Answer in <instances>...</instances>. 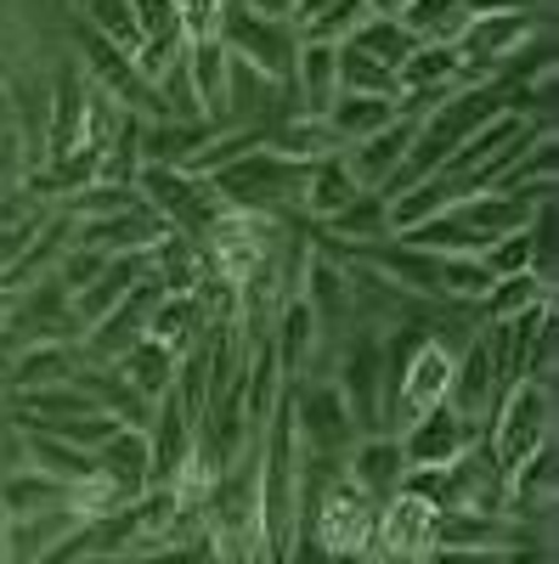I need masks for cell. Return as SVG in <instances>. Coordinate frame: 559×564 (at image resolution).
Returning <instances> with one entry per match:
<instances>
[{
    "label": "cell",
    "instance_id": "obj_41",
    "mask_svg": "<svg viewBox=\"0 0 559 564\" xmlns=\"http://www.w3.org/2000/svg\"><path fill=\"white\" fill-rule=\"evenodd\" d=\"M186 57V40L181 34H142L130 45V68H136V79H142L148 90H159V79L175 68Z\"/></svg>",
    "mask_w": 559,
    "mask_h": 564
},
{
    "label": "cell",
    "instance_id": "obj_44",
    "mask_svg": "<svg viewBox=\"0 0 559 564\" xmlns=\"http://www.w3.org/2000/svg\"><path fill=\"white\" fill-rule=\"evenodd\" d=\"M68 508L79 513V520H114V513H119V508H130V502L114 491V480L85 475V480H74V486H68Z\"/></svg>",
    "mask_w": 559,
    "mask_h": 564
},
{
    "label": "cell",
    "instance_id": "obj_24",
    "mask_svg": "<svg viewBox=\"0 0 559 564\" xmlns=\"http://www.w3.org/2000/svg\"><path fill=\"white\" fill-rule=\"evenodd\" d=\"M97 475L114 480V491L125 502H136L148 486H153V457H148V430H119L97 446Z\"/></svg>",
    "mask_w": 559,
    "mask_h": 564
},
{
    "label": "cell",
    "instance_id": "obj_20",
    "mask_svg": "<svg viewBox=\"0 0 559 564\" xmlns=\"http://www.w3.org/2000/svg\"><path fill=\"white\" fill-rule=\"evenodd\" d=\"M85 367L79 356V339H34V345H18L12 361L0 367L7 372V390H45V384H68L74 372Z\"/></svg>",
    "mask_w": 559,
    "mask_h": 564
},
{
    "label": "cell",
    "instance_id": "obj_50",
    "mask_svg": "<svg viewBox=\"0 0 559 564\" xmlns=\"http://www.w3.org/2000/svg\"><path fill=\"white\" fill-rule=\"evenodd\" d=\"M542 0H463V18H503V12H537Z\"/></svg>",
    "mask_w": 559,
    "mask_h": 564
},
{
    "label": "cell",
    "instance_id": "obj_26",
    "mask_svg": "<svg viewBox=\"0 0 559 564\" xmlns=\"http://www.w3.org/2000/svg\"><path fill=\"white\" fill-rule=\"evenodd\" d=\"M362 193V181L351 175V164H345V153H329V159H316V164H305V193H300V215L311 220V226H329L351 198Z\"/></svg>",
    "mask_w": 559,
    "mask_h": 564
},
{
    "label": "cell",
    "instance_id": "obj_11",
    "mask_svg": "<svg viewBox=\"0 0 559 564\" xmlns=\"http://www.w3.org/2000/svg\"><path fill=\"white\" fill-rule=\"evenodd\" d=\"M436 525H441V508L401 486L396 497L379 502V520H373V553H385L390 564L430 558L436 553Z\"/></svg>",
    "mask_w": 559,
    "mask_h": 564
},
{
    "label": "cell",
    "instance_id": "obj_31",
    "mask_svg": "<svg viewBox=\"0 0 559 564\" xmlns=\"http://www.w3.org/2000/svg\"><path fill=\"white\" fill-rule=\"evenodd\" d=\"M209 135H215V124H204V119H153V124H142V164L181 170Z\"/></svg>",
    "mask_w": 559,
    "mask_h": 564
},
{
    "label": "cell",
    "instance_id": "obj_27",
    "mask_svg": "<svg viewBox=\"0 0 559 564\" xmlns=\"http://www.w3.org/2000/svg\"><path fill=\"white\" fill-rule=\"evenodd\" d=\"M316 238L362 249V243H385L390 238V215H385V193H356L329 226H316Z\"/></svg>",
    "mask_w": 559,
    "mask_h": 564
},
{
    "label": "cell",
    "instance_id": "obj_33",
    "mask_svg": "<svg viewBox=\"0 0 559 564\" xmlns=\"http://www.w3.org/2000/svg\"><path fill=\"white\" fill-rule=\"evenodd\" d=\"M45 508H68V486L40 475V468H18V475H0V513L23 520V513H45Z\"/></svg>",
    "mask_w": 559,
    "mask_h": 564
},
{
    "label": "cell",
    "instance_id": "obj_18",
    "mask_svg": "<svg viewBox=\"0 0 559 564\" xmlns=\"http://www.w3.org/2000/svg\"><path fill=\"white\" fill-rule=\"evenodd\" d=\"M289 102H294V113H311V119H322L340 102V45H322V40L294 45Z\"/></svg>",
    "mask_w": 559,
    "mask_h": 564
},
{
    "label": "cell",
    "instance_id": "obj_46",
    "mask_svg": "<svg viewBox=\"0 0 559 564\" xmlns=\"http://www.w3.org/2000/svg\"><path fill=\"white\" fill-rule=\"evenodd\" d=\"M170 7H175V23H181L186 40H215L226 12H232V0H170Z\"/></svg>",
    "mask_w": 559,
    "mask_h": 564
},
{
    "label": "cell",
    "instance_id": "obj_39",
    "mask_svg": "<svg viewBox=\"0 0 559 564\" xmlns=\"http://www.w3.org/2000/svg\"><path fill=\"white\" fill-rule=\"evenodd\" d=\"M458 74H463L458 45H412V57L396 68V85L401 90H430V85H458Z\"/></svg>",
    "mask_w": 559,
    "mask_h": 564
},
{
    "label": "cell",
    "instance_id": "obj_5",
    "mask_svg": "<svg viewBox=\"0 0 559 564\" xmlns=\"http://www.w3.org/2000/svg\"><path fill=\"white\" fill-rule=\"evenodd\" d=\"M452 361H458V350H447L441 339H418L407 356H396L390 361V395H385V430L390 435H401L412 417H424V412H436L441 401H447V390H452Z\"/></svg>",
    "mask_w": 559,
    "mask_h": 564
},
{
    "label": "cell",
    "instance_id": "obj_48",
    "mask_svg": "<svg viewBox=\"0 0 559 564\" xmlns=\"http://www.w3.org/2000/svg\"><path fill=\"white\" fill-rule=\"evenodd\" d=\"M130 23H136V40H142V34H181L170 0H130Z\"/></svg>",
    "mask_w": 559,
    "mask_h": 564
},
{
    "label": "cell",
    "instance_id": "obj_49",
    "mask_svg": "<svg viewBox=\"0 0 559 564\" xmlns=\"http://www.w3.org/2000/svg\"><path fill=\"white\" fill-rule=\"evenodd\" d=\"M232 7L249 12V18H260V23H283V29L300 23V0H232Z\"/></svg>",
    "mask_w": 559,
    "mask_h": 564
},
{
    "label": "cell",
    "instance_id": "obj_6",
    "mask_svg": "<svg viewBox=\"0 0 559 564\" xmlns=\"http://www.w3.org/2000/svg\"><path fill=\"white\" fill-rule=\"evenodd\" d=\"M537 29H553V0H542L537 12H503V18H470L458 34V57H463V74L458 85H497L508 57L537 34Z\"/></svg>",
    "mask_w": 559,
    "mask_h": 564
},
{
    "label": "cell",
    "instance_id": "obj_3",
    "mask_svg": "<svg viewBox=\"0 0 559 564\" xmlns=\"http://www.w3.org/2000/svg\"><path fill=\"white\" fill-rule=\"evenodd\" d=\"M329 379H334L340 401L351 406V417H356V430H362V435L385 430L390 361H385V334H379V327H362V322L351 327V334L340 339V350H334Z\"/></svg>",
    "mask_w": 559,
    "mask_h": 564
},
{
    "label": "cell",
    "instance_id": "obj_34",
    "mask_svg": "<svg viewBox=\"0 0 559 564\" xmlns=\"http://www.w3.org/2000/svg\"><path fill=\"white\" fill-rule=\"evenodd\" d=\"M29 468H40V475H52L63 486L85 480V475H97V452H85V446H68L57 435H45V430H29Z\"/></svg>",
    "mask_w": 559,
    "mask_h": 564
},
{
    "label": "cell",
    "instance_id": "obj_45",
    "mask_svg": "<svg viewBox=\"0 0 559 564\" xmlns=\"http://www.w3.org/2000/svg\"><path fill=\"white\" fill-rule=\"evenodd\" d=\"M481 260L492 265V276H520V271H531V231H526V226L503 231V238H492V243L481 249Z\"/></svg>",
    "mask_w": 559,
    "mask_h": 564
},
{
    "label": "cell",
    "instance_id": "obj_16",
    "mask_svg": "<svg viewBox=\"0 0 559 564\" xmlns=\"http://www.w3.org/2000/svg\"><path fill=\"white\" fill-rule=\"evenodd\" d=\"M340 475L367 497V502H385L407 486V457H401V441L390 430H373V435H356V446L345 452V468Z\"/></svg>",
    "mask_w": 559,
    "mask_h": 564
},
{
    "label": "cell",
    "instance_id": "obj_28",
    "mask_svg": "<svg viewBox=\"0 0 559 564\" xmlns=\"http://www.w3.org/2000/svg\"><path fill=\"white\" fill-rule=\"evenodd\" d=\"M260 148L283 153V159H294V164H316V159L340 153V141L329 135V124L311 119V113H283V119L260 135Z\"/></svg>",
    "mask_w": 559,
    "mask_h": 564
},
{
    "label": "cell",
    "instance_id": "obj_2",
    "mask_svg": "<svg viewBox=\"0 0 559 564\" xmlns=\"http://www.w3.org/2000/svg\"><path fill=\"white\" fill-rule=\"evenodd\" d=\"M215 198L226 209H249V215H300V193H305V164L255 148L238 164H226L221 175H209Z\"/></svg>",
    "mask_w": 559,
    "mask_h": 564
},
{
    "label": "cell",
    "instance_id": "obj_47",
    "mask_svg": "<svg viewBox=\"0 0 559 564\" xmlns=\"http://www.w3.org/2000/svg\"><path fill=\"white\" fill-rule=\"evenodd\" d=\"M103 265H108V260H103L97 249H79V243H68V254L57 260V271H52V276L63 282V289H68V294H79V289H85V282H90V276H97Z\"/></svg>",
    "mask_w": 559,
    "mask_h": 564
},
{
    "label": "cell",
    "instance_id": "obj_32",
    "mask_svg": "<svg viewBox=\"0 0 559 564\" xmlns=\"http://www.w3.org/2000/svg\"><path fill=\"white\" fill-rule=\"evenodd\" d=\"M396 97H351V90H340V102L322 113V124H329V135L340 141V148H351V141L373 135V130H385L396 124Z\"/></svg>",
    "mask_w": 559,
    "mask_h": 564
},
{
    "label": "cell",
    "instance_id": "obj_19",
    "mask_svg": "<svg viewBox=\"0 0 559 564\" xmlns=\"http://www.w3.org/2000/svg\"><path fill=\"white\" fill-rule=\"evenodd\" d=\"M198 446V430L193 417H186V406L175 401V390H164L153 401V417H148V457H153V486H170L181 475V463L193 457Z\"/></svg>",
    "mask_w": 559,
    "mask_h": 564
},
{
    "label": "cell",
    "instance_id": "obj_25",
    "mask_svg": "<svg viewBox=\"0 0 559 564\" xmlns=\"http://www.w3.org/2000/svg\"><path fill=\"white\" fill-rule=\"evenodd\" d=\"M186 85H193V97H198V113L221 130V113H226V79H232V52H226V40H186Z\"/></svg>",
    "mask_w": 559,
    "mask_h": 564
},
{
    "label": "cell",
    "instance_id": "obj_8",
    "mask_svg": "<svg viewBox=\"0 0 559 564\" xmlns=\"http://www.w3.org/2000/svg\"><path fill=\"white\" fill-rule=\"evenodd\" d=\"M373 520H379V502H367L345 475H334L329 486L305 502L300 536H311L329 558H340V553H373Z\"/></svg>",
    "mask_w": 559,
    "mask_h": 564
},
{
    "label": "cell",
    "instance_id": "obj_21",
    "mask_svg": "<svg viewBox=\"0 0 559 564\" xmlns=\"http://www.w3.org/2000/svg\"><path fill=\"white\" fill-rule=\"evenodd\" d=\"M407 148H412V119H396V124L351 141V148H340V153H345L351 175L362 181V193H385V186L396 181V170L407 164Z\"/></svg>",
    "mask_w": 559,
    "mask_h": 564
},
{
    "label": "cell",
    "instance_id": "obj_42",
    "mask_svg": "<svg viewBox=\"0 0 559 564\" xmlns=\"http://www.w3.org/2000/svg\"><path fill=\"white\" fill-rule=\"evenodd\" d=\"M340 90H351V97H401L396 74L362 52H351V45H340Z\"/></svg>",
    "mask_w": 559,
    "mask_h": 564
},
{
    "label": "cell",
    "instance_id": "obj_1",
    "mask_svg": "<svg viewBox=\"0 0 559 564\" xmlns=\"http://www.w3.org/2000/svg\"><path fill=\"white\" fill-rule=\"evenodd\" d=\"M553 384H537V379H520L497 395V406L486 412V452L503 475H515V468L542 452L553 441Z\"/></svg>",
    "mask_w": 559,
    "mask_h": 564
},
{
    "label": "cell",
    "instance_id": "obj_30",
    "mask_svg": "<svg viewBox=\"0 0 559 564\" xmlns=\"http://www.w3.org/2000/svg\"><path fill=\"white\" fill-rule=\"evenodd\" d=\"M114 372H119V379L136 390V395H142L148 406L175 384V350H164L159 339H136L119 361H114Z\"/></svg>",
    "mask_w": 559,
    "mask_h": 564
},
{
    "label": "cell",
    "instance_id": "obj_38",
    "mask_svg": "<svg viewBox=\"0 0 559 564\" xmlns=\"http://www.w3.org/2000/svg\"><path fill=\"white\" fill-rule=\"evenodd\" d=\"M345 45H351V52H362V57H373L379 68H390V74H396V68L412 57V45H418V40L401 29V18H367V23H362Z\"/></svg>",
    "mask_w": 559,
    "mask_h": 564
},
{
    "label": "cell",
    "instance_id": "obj_36",
    "mask_svg": "<svg viewBox=\"0 0 559 564\" xmlns=\"http://www.w3.org/2000/svg\"><path fill=\"white\" fill-rule=\"evenodd\" d=\"M492 265L481 254H436V289L452 305H481V294L492 289Z\"/></svg>",
    "mask_w": 559,
    "mask_h": 564
},
{
    "label": "cell",
    "instance_id": "obj_23",
    "mask_svg": "<svg viewBox=\"0 0 559 564\" xmlns=\"http://www.w3.org/2000/svg\"><path fill=\"white\" fill-rule=\"evenodd\" d=\"M85 68L63 63L57 79H52V124H45V164H63L79 153V119H85Z\"/></svg>",
    "mask_w": 559,
    "mask_h": 564
},
{
    "label": "cell",
    "instance_id": "obj_43",
    "mask_svg": "<svg viewBox=\"0 0 559 564\" xmlns=\"http://www.w3.org/2000/svg\"><path fill=\"white\" fill-rule=\"evenodd\" d=\"M79 7V29H90V34H103V40H114V45H136V23H130V0H74Z\"/></svg>",
    "mask_w": 559,
    "mask_h": 564
},
{
    "label": "cell",
    "instance_id": "obj_37",
    "mask_svg": "<svg viewBox=\"0 0 559 564\" xmlns=\"http://www.w3.org/2000/svg\"><path fill=\"white\" fill-rule=\"evenodd\" d=\"M542 300H553V289H548V282H537L531 271H520V276H497L492 289L481 294V305H475V322L520 316V311H531V305H542Z\"/></svg>",
    "mask_w": 559,
    "mask_h": 564
},
{
    "label": "cell",
    "instance_id": "obj_17",
    "mask_svg": "<svg viewBox=\"0 0 559 564\" xmlns=\"http://www.w3.org/2000/svg\"><path fill=\"white\" fill-rule=\"evenodd\" d=\"M300 300L311 305V316H316V327H322L329 345H340L351 334V276H345V265L334 254L311 249L305 276H300Z\"/></svg>",
    "mask_w": 559,
    "mask_h": 564
},
{
    "label": "cell",
    "instance_id": "obj_10",
    "mask_svg": "<svg viewBox=\"0 0 559 564\" xmlns=\"http://www.w3.org/2000/svg\"><path fill=\"white\" fill-rule=\"evenodd\" d=\"M266 345H271V356H277V372H283V384L329 379L334 350H340V345L322 339V327H316V316H311V305H305L300 294L277 305V316H271V327H266Z\"/></svg>",
    "mask_w": 559,
    "mask_h": 564
},
{
    "label": "cell",
    "instance_id": "obj_7",
    "mask_svg": "<svg viewBox=\"0 0 559 564\" xmlns=\"http://www.w3.org/2000/svg\"><path fill=\"white\" fill-rule=\"evenodd\" d=\"M136 198H142L175 238H193V243H204V231H209V220L221 215V198H215V186L204 181V175H193V170H175V164H142L136 170Z\"/></svg>",
    "mask_w": 559,
    "mask_h": 564
},
{
    "label": "cell",
    "instance_id": "obj_35",
    "mask_svg": "<svg viewBox=\"0 0 559 564\" xmlns=\"http://www.w3.org/2000/svg\"><path fill=\"white\" fill-rule=\"evenodd\" d=\"M463 23H470L463 0H407V12H401V29L418 45H458Z\"/></svg>",
    "mask_w": 559,
    "mask_h": 564
},
{
    "label": "cell",
    "instance_id": "obj_29",
    "mask_svg": "<svg viewBox=\"0 0 559 564\" xmlns=\"http://www.w3.org/2000/svg\"><path fill=\"white\" fill-rule=\"evenodd\" d=\"M148 339H159L164 350H193L204 339V316H198V300L193 294H164L148 305Z\"/></svg>",
    "mask_w": 559,
    "mask_h": 564
},
{
    "label": "cell",
    "instance_id": "obj_14",
    "mask_svg": "<svg viewBox=\"0 0 559 564\" xmlns=\"http://www.w3.org/2000/svg\"><path fill=\"white\" fill-rule=\"evenodd\" d=\"M531 536H548V531H531L520 525L515 513H475V508H441V525H436V553H508Z\"/></svg>",
    "mask_w": 559,
    "mask_h": 564
},
{
    "label": "cell",
    "instance_id": "obj_15",
    "mask_svg": "<svg viewBox=\"0 0 559 564\" xmlns=\"http://www.w3.org/2000/svg\"><path fill=\"white\" fill-rule=\"evenodd\" d=\"M164 238H170V226H164L148 204H130V209H119V215L79 220V226H74V243H79V249H97L103 260H114V254H148V249H159Z\"/></svg>",
    "mask_w": 559,
    "mask_h": 564
},
{
    "label": "cell",
    "instance_id": "obj_22",
    "mask_svg": "<svg viewBox=\"0 0 559 564\" xmlns=\"http://www.w3.org/2000/svg\"><path fill=\"white\" fill-rule=\"evenodd\" d=\"M497 395H503V379H497V367H492L486 339L475 334L470 345L458 350V361H452V390H447V406L481 423V417L497 406Z\"/></svg>",
    "mask_w": 559,
    "mask_h": 564
},
{
    "label": "cell",
    "instance_id": "obj_53",
    "mask_svg": "<svg viewBox=\"0 0 559 564\" xmlns=\"http://www.w3.org/2000/svg\"><path fill=\"white\" fill-rule=\"evenodd\" d=\"M79 564H130V558H125V553H85Z\"/></svg>",
    "mask_w": 559,
    "mask_h": 564
},
{
    "label": "cell",
    "instance_id": "obj_12",
    "mask_svg": "<svg viewBox=\"0 0 559 564\" xmlns=\"http://www.w3.org/2000/svg\"><path fill=\"white\" fill-rule=\"evenodd\" d=\"M481 435H486V423L463 417V412H452V406L441 401L436 412L412 417V423H407V430H401L396 441H401V457H407V468H447V463H458L463 452H470Z\"/></svg>",
    "mask_w": 559,
    "mask_h": 564
},
{
    "label": "cell",
    "instance_id": "obj_4",
    "mask_svg": "<svg viewBox=\"0 0 559 564\" xmlns=\"http://www.w3.org/2000/svg\"><path fill=\"white\" fill-rule=\"evenodd\" d=\"M277 238H283V215H249V209H226L209 220L204 231V265L209 276L232 282V289H244V282L277 254Z\"/></svg>",
    "mask_w": 559,
    "mask_h": 564
},
{
    "label": "cell",
    "instance_id": "obj_9",
    "mask_svg": "<svg viewBox=\"0 0 559 564\" xmlns=\"http://www.w3.org/2000/svg\"><path fill=\"white\" fill-rule=\"evenodd\" d=\"M294 395V435H300V452L305 463H329V468H345V452L356 446V417L351 406L340 401L334 379H300L289 384Z\"/></svg>",
    "mask_w": 559,
    "mask_h": 564
},
{
    "label": "cell",
    "instance_id": "obj_52",
    "mask_svg": "<svg viewBox=\"0 0 559 564\" xmlns=\"http://www.w3.org/2000/svg\"><path fill=\"white\" fill-rule=\"evenodd\" d=\"M334 564H390V558L385 553H340Z\"/></svg>",
    "mask_w": 559,
    "mask_h": 564
},
{
    "label": "cell",
    "instance_id": "obj_13",
    "mask_svg": "<svg viewBox=\"0 0 559 564\" xmlns=\"http://www.w3.org/2000/svg\"><path fill=\"white\" fill-rule=\"evenodd\" d=\"M221 40H226V52L238 57V63L260 68V74L277 79V85H289V74H294V45H300L294 29H283V23H260V18H249V12L232 7L226 23H221Z\"/></svg>",
    "mask_w": 559,
    "mask_h": 564
},
{
    "label": "cell",
    "instance_id": "obj_40",
    "mask_svg": "<svg viewBox=\"0 0 559 564\" xmlns=\"http://www.w3.org/2000/svg\"><path fill=\"white\" fill-rule=\"evenodd\" d=\"M367 23V12H362V0H329V7H316L311 18H300V40H322V45H345L356 29Z\"/></svg>",
    "mask_w": 559,
    "mask_h": 564
},
{
    "label": "cell",
    "instance_id": "obj_51",
    "mask_svg": "<svg viewBox=\"0 0 559 564\" xmlns=\"http://www.w3.org/2000/svg\"><path fill=\"white\" fill-rule=\"evenodd\" d=\"M362 12H367V18H401L407 0H362Z\"/></svg>",
    "mask_w": 559,
    "mask_h": 564
}]
</instances>
